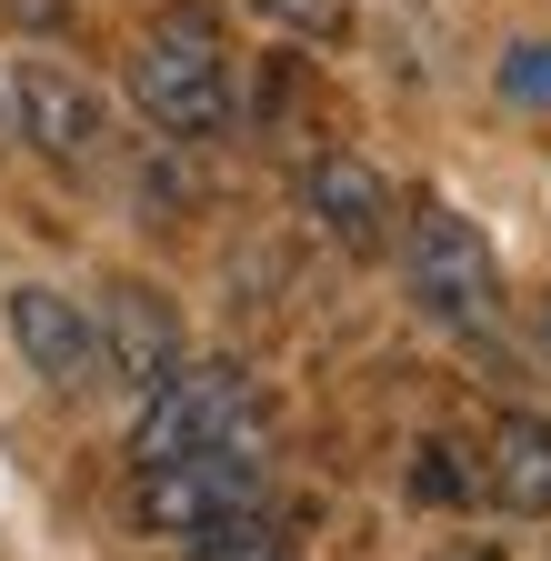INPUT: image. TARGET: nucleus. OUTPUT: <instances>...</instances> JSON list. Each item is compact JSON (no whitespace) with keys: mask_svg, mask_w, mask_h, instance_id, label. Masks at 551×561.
Wrapping results in <instances>:
<instances>
[{"mask_svg":"<svg viewBox=\"0 0 551 561\" xmlns=\"http://www.w3.org/2000/svg\"><path fill=\"white\" fill-rule=\"evenodd\" d=\"M130 111L161 140L231 130V50H221V21L200 11V0H171L141 31V50H130Z\"/></svg>","mask_w":551,"mask_h":561,"instance_id":"f257e3e1","label":"nucleus"},{"mask_svg":"<svg viewBox=\"0 0 551 561\" xmlns=\"http://www.w3.org/2000/svg\"><path fill=\"white\" fill-rule=\"evenodd\" d=\"M261 512V442H211L130 471V531H171V541H221Z\"/></svg>","mask_w":551,"mask_h":561,"instance_id":"f03ea898","label":"nucleus"},{"mask_svg":"<svg viewBox=\"0 0 551 561\" xmlns=\"http://www.w3.org/2000/svg\"><path fill=\"white\" fill-rule=\"evenodd\" d=\"M261 421V381L241 362H181L171 381L141 391V421H130V471L181 461V451H211V442H251Z\"/></svg>","mask_w":551,"mask_h":561,"instance_id":"7ed1b4c3","label":"nucleus"},{"mask_svg":"<svg viewBox=\"0 0 551 561\" xmlns=\"http://www.w3.org/2000/svg\"><path fill=\"white\" fill-rule=\"evenodd\" d=\"M401 280H411V301H422L441 331L461 341H492L502 321V271H492V241H481L461 210H411V231H401Z\"/></svg>","mask_w":551,"mask_h":561,"instance_id":"20e7f679","label":"nucleus"},{"mask_svg":"<svg viewBox=\"0 0 551 561\" xmlns=\"http://www.w3.org/2000/svg\"><path fill=\"white\" fill-rule=\"evenodd\" d=\"M11 140H31L50 171H91L111 151V111H101V91L81 81V70L11 60Z\"/></svg>","mask_w":551,"mask_h":561,"instance_id":"39448f33","label":"nucleus"},{"mask_svg":"<svg viewBox=\"0 0 551 561\" xmlns=\"http://www.w3.org/2000/svg\"><path fill=\"white\" fill-rule=\"evenodd\" d=\"M91 321H101V371H111L120 391H151V381H171V371L191 362L181 311L161 301V280H111Z\"/></svg>","mask_w":551,"mask_h":561,"instance_id":"423d86ee","label":"nucleus"},{"mask_svg":"<svg viewBox=\"0 0 551 561\" xmlns=\"http://www.w3.org/2000/svg\"><path fill=\"white\" fill-rule=\"evenodd\" d=\"M11 341H21V362L50 381V391H101V321L71 301V291H50V280H21L11 291Z\"/></svg>","mask_w":551,"mask_h":561,"instance_id":"0eeeda50","label":"nucleus"},{"mask_svg":"<svg viewBox=\"0 0 551 561\" xmlns=\"http://www.w3.org/2000/svg\"><path fill=\"white\" fill-rule=\"evenodd\" d=\"M301 201H311L321 241H341L352 261H381V251L401 241V201H391V181H381L371 161H352V151H321V161L301 171Z\"/></svg>","mask_w":551,"mask_h":561,"instance_id":"6e6552de","label":"nucleus"},{"mask_svg":"<svg viewBox=\"0 0 551 561\" xmlns=\"http://www.w3.org/2000/svg\"><path fill=\"white\" fill-rule=\"evenodd\" d=\"M471 491L492 512H512V522H551V421L541 411H502L492 432H481V451H471Z\"/></svg>","mask_w":551,"mask_h":561,"instance_id":"1a4fd4ad","label":"nucleus"},{"mask_svg":"<svg viewBox=\"0 0 551 561\" xmlns=\"http://www.w3.org/2000/svg\"><path fill=\"white\" fill-rule=\"evenodd\" d=\"M251 11L301 31V41H341V31H352V0H251Z\"/></svg>","mask_w":551,"mask_h":561,"instance_id":"9d476101","label":"nucleus"},{"mask_svg":"<svg viewBox=\"0 0 551 561\" xmlns=\"http://www.w3.org/2000/svg\"><path fill=\"white\" fill-rule=\"evenodd\" d=\"M502 101L551 111V41H512V50H502Z\"/></svg>","mask_w":551,"mask_h":561,"instance_id":"9b49d317","label":"nucleus"},{"mask_svg":"<svg viewBox=\"0 0 551 561\" xmlns=\"http://www.w3.org/2000/svg\"><path fill=\"white\" fill-rule=\"evenodd\" d=\"M411 491H422V502H451V491H461V471H451V442H432V451H422V471H411Z\"/></svg>","mask_w":551,"mask_h":561,"instance_id":"f8f14e48","label":"nucleus"},{"mask_svg":"<svg viewBox=\"0 0 551 561\" xmlns=\"http://www.w3.org/2000/svg\"><path fill=\"white\" fill-rule=\"evenodd\" d=\"M531 351H541V362H551V280H541V291H531Z\"/></svg>","mask_w":551,"mask_h":561,"instance_id":"ddd939ff","label":"nucleus"},{"mask_svg":"<svg viewBox=\"0 0 551 561\" xmlns=\"http://www.w3.org/2000/svg\"><path fill=\"white\" fill-rule=\"evenodd\" d=\"M0 140H11V70H0Z\"/></svg>","mask_w":551,"mask_h":561,"instance_id":"4468645a","label":"nucleus"},{"mask_svg":"<svg viewBox=\"0 0 551 561\" xmlns=\"http://www.w3.org/2000/svg\"><path fill=\"white\" fill-rule=\"evenodd\" d=\"M451 561H502V551H481V541H471V551H451Z\"/></svg>","mask_w":551,"mask_h":561,"instance_id":"2eb2a0df","label":"nucleus"}]
</instances>
